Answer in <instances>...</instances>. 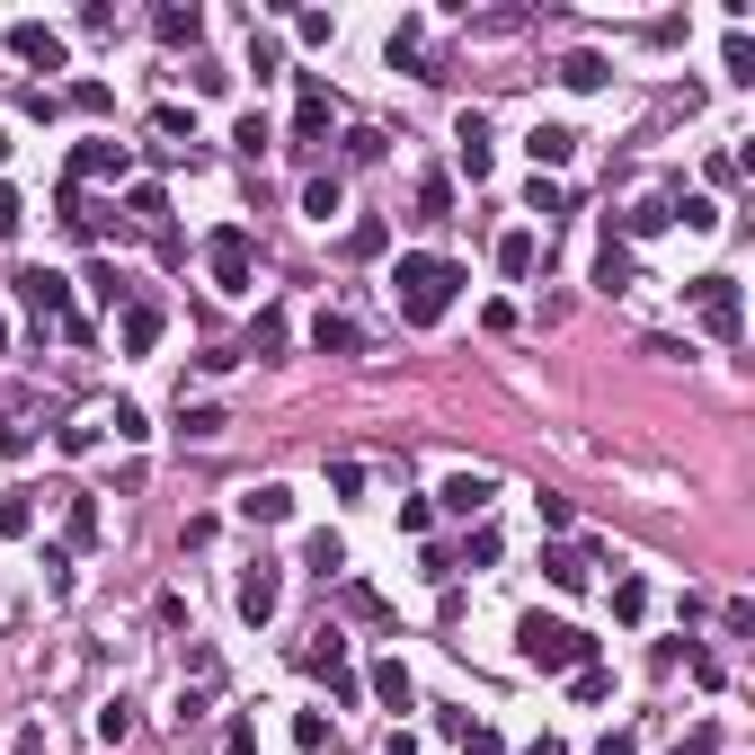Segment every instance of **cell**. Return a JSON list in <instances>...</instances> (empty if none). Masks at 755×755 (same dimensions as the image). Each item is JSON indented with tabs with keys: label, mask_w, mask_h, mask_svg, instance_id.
I'll use <instances>...</instances> for the list:
<instances>
[{
	"label": "cell",
	"mask_w": 755,
	"mask_h": 755,
	"mask_svg": "<svg viewBox=\"0 0 755 755\" xmlns=\"http://www.w3.org/2000/svg\"><path fill=\"white\" fill-rule=\"evenodd\" d=\"M303 569H320V578H338V569H347V552H338V533H311V542H303Z\"/></svg>",
	"instance_id": "d4e9b609"
},
{
	"label": "cell",
	"mask_w": 755,
	"mask_h": 755,
	"mask_svg": "<svg viewBox=\"0 0 755 755\" xmlns=\"http://www.w3.org/2000/svg\"><path fill=\"white\" fill-rule=\"evenodd\" d=\"M338 204H347V196H338V178H329V169H320V178H303V214H311V223H329Z\"/></svg>",
	"instance_id": "7402d4cb"
},
{
	"label": "cell",
	"mask_w": 755,
	"mask_h": 755,
	"mask_svg": "<svg viewBox=\"0 0 755 755\" xmlns=\"http://www.w3.org/2000/svg\"><path fill=\"white\" fill-rule=\"evenodd\" d=\"M453 285H462V267H453V258H427V249H409V258L391 267V303H400L409 329H436L445 303H453Z\"/></svg>",
	"instance_id": "6da1fadb"
},
{
	"label": "cell",
	"mask_w": 755,
	"mask_h": 755,
	"mask_svg": "<svg viewBox=\"0 0 755 755\" xmlns=\"http://www.w3.org/2000/svg\"><path fill=\"white\" fill-rule=\"evenodd\" d=\"M684 294H694V311H703V329L720 338V347H729V338L746 329V303H738V276H694V285H684Z\"/></svg>",
	"instance_id": "277c9868"
},
{
	"label": "cell",
	"mask_w": 755,
	"mask_h": 755,
	"mask_svg": "<svg viewBox=\"0 0 755 755\" xmlns=\"http://www.w3.org/2000/svg\"><path fill=\"white\" fill-rule=\"evenodd\" d=\"M303 666H320V675H347V640H338V632H311Z\"/></svg>",
	"instance_id": "603a6c76"
},
{
	"label": "cell",
	"mask_w": 755,
	"mask_h": 755,
	"mask_svg": "<svg viewBox=\"0 0 755 755\" xmlns=\"http://www.w3.org/2000/svg\"><path fill=\"white\" fill-rule=\"evenodd\" d=\"M232 143H240V152H249V161H258V152H267V143H276V133H267V116H240V133H232Z\"/></svg>",
	"instance_id": "f35d334b"
},
{
	"label": "cell",
	"mask_w": 755,
	"mask_h": 755,
	"mask_svg": "<svg viewBox=\"0 0 755 755\" xmlns=\"http://www.w3.org/2000/svg\"><path fill=\"white\" fill-rule=\"evenodd\" d=\"M453 161H462L471 187L489 178V116H462V125H453Z\"/></svg>",
	"instance_id": "ba28073f"
},
{
	"label": "cell",
	"mask_w": 755,
	"mask_h": 755,
	"mask_svg": "<svg viewBox=\"0 0 755 755\" xmlns=\"http://www.w3.org/2000/svg\"><path fill=\"white\" fill-rule=\"evenodd\" d=\"M524 152H533V169H561V161L578 152V133H569V125H533V133H524Z\"/></svg>",
	"instance_id": "7c38bea8"
},
{
	"label": "cell",
	"mask_w": 755,
	"mask_h": 755,
	"mask_svg": "<svg viewBox=\"0 0 755 755\" xmlns=\"http://www.w3.org/2000/svg\"><path fill=\"white\" fill-rule=\"evenodd\" d=\"M62 542H72V552H90V542H98V498H72V507H62Z\"/></svg>",
	"instance_id": "d6986e66"
},
{
	"label": "cell",
	"mask_w": 755,
	"mask_h": 755,
	"mask_svg": "<svg viewBox=\"0 0 755 755\" xmlns=\"http://www.w3.org/2000/svg\"><path fill=\"white\" fill-rule=\"evenodd\" d=\"M436 498H445V507H453V516L471 524V516H489V498H498V480H489V471H453V480H445Z\"/></svg>",
	"instance_id": "52a82bcc"
},
{
	"label": "cell",
	"mask_w": 755,
	"mask_h": 755,
	"mask_svg": "<svg viewBox=\"0 0 755 755\" xmlns=\"http://www.w3.org/2000/svg\"><path fill=\"white\" fill-rule=\"evenodd\" d=\"M561 81H569V90H604V54H569Z\"/></svg>",
	"instance_id": "4dcf8cb0"
},
{
	"label": "cell",
	"mask_w": 755,
	"mask_h": 755,
	"mask_svg": "<svg viewBox=\"0 0 755 755\" xmlns=\"http://www.w3.org/2000/svg\"><path fill=\"white\" fill-rule=\"evenodd\" d=\"M152 36L161 45H196L204 36V10H152Z\"/></svg>",
	"instance_id": "ac0fdd59"
},
{
	"label": "cell",
	"mask_w": 755,
	"mask_h": 755,
	"mask_svg": "<svg viewBox=\"0 0 755 755\" xmlns=\"http://www.w3.org/2000/svg\"><path fill=\"white\" fill-rule=\"evenodd\" d=\"M0 347H10V320H0Z\"/></svg>",
	"instance_id": "7dc6e473"
},
{
	"label": "cell",
	"mask_w": 755,
	"mask_h": 755,
	"mask_svg": "<svg viewBox=\"0 0 755 755\" xmlns=\"http://www.w3.org/2000/svg\"><path fill=\"white\" fill-rule=\"evenodd\" d=\"M516 649H524V666H595V640L578 623H542V613H524Z\"/></svg>",
	"instance_id": "7a4b0ae2"
},
{
	"label": "cell",
	"mask_w": 755,
	"mask_h": 755,
	"mask_svg": "<svg viewBox=\"0 0 755 755\" xmlns=\"http://www.w3.org/2000/svg\"><path fill=\"white\" fill-rule=\"evenodd\" d=\"M542 569H552V587H561V595H578L595 561H587V552H552V561H542Z\"/></svg>",
	"instance_id": "cb8c5ba5"
},
{
	"label": "cell",
	"mask_w": 755,
	"mask_h": 755,
	"mask_svg": "<svg viewBox=\"0 0 755 755\" xmlns=\"http://www.w3.org/2000/svg\"><path fill=\"white\" fill-rule=\"evenodd\" d=\"M311 347H320V356H356V347H365V329H356L347 311H320V320H311Z\"/></svg>",
	"instance_id": "8fae6325"
},
{
	"label": "cell",
	"mask_w": 755,
	"mask_h": 755,
	"mask_svg": "<svg viewBox=\"0 0 755 755\" xmlns=\"http://www.w3.org/2000/svg\"><path fill=\"white\" fill-rule=\"evenodd\" d=\"M178 427L204 445V436H223V409H178Z\"/></svg>",
	"instance_id": "8d00e7d4"
},
{
	"label": "cell",
	"mask_w": 755,
	"mask_h": 755,
	"mask_svg": "<svg viewBox=\"0 0 755 755\" xmlns=\"http://www.w3.org/2000/svg\"><path fill=\"white\" fill-rule=\"evenodd\" d=\"M445 738H453L462 755H498V746H507V738H498L489 720H445Z\"/></svg>",
	"instance_id": "ffe728a7"
},
{
	"label": "cell",
	"mask_w": 755,
	"mask_h": 755,
	"mask_svg": "<svg viewBox=\"0 0 755 755\" xmlns=\"http://www.w3.org/2000/svg\"><path fill=\"white\" fill-rule=\"evenodd\" d=\"M204 267H214L223 294H249V276H258V240H249V223H223L214 240H204Z\"/></svg>",
	"instance_id": "3957f363"
},
{
	"label": "cell",
	"mask_w": 755,
	"mask_h": 755,
	"mask_svg": "<svg viewBox=\"0 0 755 755\" xmlns=\"http://www.w3.org/2000/svg\"><path fill=\"white\" fill-rule=\"evenodd\" d=\"M374 694H382V711H409V703H418V684H409L400 658H382V666H374Z\"/></svg>",
	"instance_id": "9a60e30c"
},
{
	"label": "cell",
	"mask_w": 755,
	"mask_h": 755,
	"mask_svg": "<svg viewBox=\"0 0 755 755\" xmlns=\"http://www.w3.org/2000/svg\"><path fill=\"white\" fill-rule=\"evenodd\" d=\"M98 738L125 746V738H133V703H107V711H98Z\"/></svg>",
	"instance_id": "d6a6232c"
},
{
	"label": "cell",
	"mask_w": 755,
	"mask_h": 755,
	"mask_svg": "<svg viewBox=\"0 0 755 755\" xmlns=\"http://www.w3.org/2000/svg\"><path fill=\"white\" fill-rule=\"evenodd\" d=\"M595 755H640V738H632V729H604V738H595Z\"/></svg>",
	"instance_id": "ee69618b"
},
{
	"label": "cell",
	"mask_w": 755,
	"mask_h": 755,
	"mask_svg": "<svg viewBox=\"0 0 755 755\" xmlns=\"http://www.w3.org/2000/svg\"><path fill=\"white\" fill-rule=\"evenodd\" d=\"M445 204H453V187H445V178H427V187H418V223H445Z\"/></svg>",
	"instance_id": "e575fe53"
},
{
	"label": "cell",
	"mask_w": 755,
	"mask_h": 755,
	"mask_svg": "<svg viewBox=\"0 0 755 755\" xmlns=\"http://www.w3.org/2000/svg\"><path fill=\"white\" fill-rule=\"evenodd\" d=\"M72 178H125V143H81L72 152Z\"/></svg>",
	"instance_id": "5bb4252c"
},
{
	"label": "cell",
	"mask_w": 755,
	"mask_h": 755,
	"mask_svg": "<svg viewBox=\"0 0 755 755\" xmlns=\"http://www.w3.org/2000/svg\"><path fill=\"white\" fill-rule=\"evenodd\" d=\"M595 285H604V294L640 285V267H632V249H623V240H604V258H595Z\"/></svg>",
	"instance_id": "2e32d148"
},
{
	"label": "cell",
	"mask_w": 755,
	"mask_h": 755,
	"mask_svg": "<svg viewBox=\"0 0 755 755\" xmlns=\"http://www.w3.org/2000/svg\"><path fill=\"white\" fill-rule=\"evenodd\" d=\"M223 755H258V720H232L223 729Z\"/></svg>",
	"instance_id": "7bdbcfd3"
},
{
	"label": "cell",
	"mask_w": 755,
	"mask_h": 755,
	"mask_svg": "<svg viewBox=\"0 0 755 755\" xmlns=\"http://www.w3.org/2000/svg\"><path fill=\"white\" fill-rule=\"evenodd\" d=\"M19 223H27V204H19V187H10V178H0V240H10Z\"/></svg>",
	"instance_id": "60d3db41"
},
{
	"label": "cell",
	"mask_w": 755,
	"mask_h": 755,
	"mask_svg": "<svg viewBox=\"0 0 755 755\" xmlns=\"http://www.w3.org/2000/svg\"><path fill=\"white\" fill-rule=\"evenodd\" d=\"M240 516L249 524H285L294 516V489H285V480H258V489H240Z\"/></svg>",
	"instance_id": "30bf717a"
},
{
	"label": "cell",
	"mask_w": 755,
	"mask_h": 755,
	"mask_svg": "<svg viewBox=\"0 0 755 755\" xmlns=\"http://www.w3.org/2000/svg\"><path fill=\"white\" fill-rule=\"evenodd\" d=\"M524 214H542V223H561V214H569V196H561L552 178H533V187H524Z\"/></svg>",
	"instance_id": "4316f807"
},
{
	"label": "cell",
	"mask_w": 755,
	"mask_h": 755,
	"mask_svg": "<svg viewBox=\"0 0 755 755\" xmlns=\"http://www.w3.org/2000/svg\"><path fill=\"white\" fill-rule=\"evenodd\" d=\"M0 453H10V462H27V453H36V436H27L19 418H0Z\"/></svg>",
	"instance_id": "ab89813d"
},
{
	"label": "cell",
	"mask_w": 755,
	"mask_h": 755,
	"mask_svg": "<svg viewBox=\"0 0 755 755\" xmlns=\"http://www.w3.org/2000/svg\"><path fill=\"white\" fill-rule=\"evenodd\" d=\"M36 533V498H0V542H27Z\"/></svg>",
	"instance_id": "484cf974"
},
{
	"label": "cell",
	"mask_w": 755,
	"mask_h": 755,
	"mask_svg": "<svg viewBox=\"0 0 755 755\" xmlns=\"http://www.w3.org/2000/svg\"><path fill=\"white\" fill-rule=\"evenodd\" d=\"M320 125H329V90L303 72V107H294V143H320Z\"/></svg>",
	"instance_id": "4fadbf2b"
},
{
	"label": "cell",
	"mask_w": 755,
	"mask_h": 755,
	"mask_svg": "<svg viewBox=\"0 0 755 755\" xmlns=\"http://www.w3.org/2000/svg\"><path fill=\"white\" fill-rule=\"evenodd\" d=\"M498 267H507V276H533V267H542V240H533V232H507V240H498Z\"/></svg>",
	"instance_id": "44dd1931"
},
{
	"label": "cell",
	"mask_w": 755,
	"mask_h": 755,
	"mask_svg": "<svg viewBox=\"0 0 755 755\" xmlns=\"http://www.w3.org/2000/svg\"><path fill=\"white\" fill-rule=\"evenodd\" d=\"M294 746H303V755H320V746H329V720H320V711H303V720H294Z\"/></svg>",
	"instance_id": "74e56055"
},
{
	"label": "cell",
	"mask_w": 755,
	"mask_h": 755,
	"mask_svg": "<svg viewBox=\"0 0 755 755\" xmlns=\"http://www.w3.org/2000/svg\"><path fill=\"white\" fill-rule=\"evenodd\" d=\"M10 54H19V62H45V72H62V36H54L45 19H19V27H10Z\"/></svg>",
	"instance_id": "9c48e42d"
},
{
	"label": "cell",
	"mask_w": 755,
	"mask_h": 755,
	"mask_svg": "<svg viewBox=\"0 0 755 755\" xmlns=\"http://www.w3.org/2000/svg\"><path fill=\"white\" fill-rule=\"evenodd\" d=\"M10 285H19V303H27L36 320H72V285H62L54 267H19Z\"/></svg>",
	"instance_id": "5b68a950"
},
{
	"label": "cell",
	"mask_w": 755,
	"mask_h": 755,
	"mask_svg": "<svg viewBox=\"0 0 755 755\" xmlns=\"http://www.w3.org/2000/svg\"><path fill=\"white\" fill-rule=\"evenodd\" d=\"M72 107H81V116H107L116 90H107V81H72Z\"/></svg>",
	"instance_id": "1f68e13d"
},
{
	"label": "cell",
	"mask_w": 755,
	"mask_h": 755,
	"mask_svg": "<svg viewBox=\"0 0 755 755\" xmlns=\"http://www.w3.org/2000/svg\"><path fill=\"white\" fill-rule=\"evenodd\" d=\"M524 755H569V746H561V738H533V746H524Z\"/></svg>",
	"instance_id": "f6af8a7d"
},
{
	"label": "cell",
	"mask_w": 755,
	"mask_h": 755,
	"mask_svg": "<svg viewBox=\"0 0 755 755\" xmlns=\"http://www.w3.org/2000/svg\"><path fill=\"white\" fill-rule=\"evenodd\" d=\"M684 232H720V204L711 196H684Z\"/></svg>",
	"instance_id": "d590c367"
},
{
	"label": "cell",
	"mask_w": 755,
	"mask_h": 755,
	"mask_svg": "<svg viewBox=\"0 0 755 755\" xmlns=\"http://www.w3.org/2000/svg\"><path fill=\"white\" fill-rule=\"evenodd\" d=\"M98 427H116L125 445H143V436H152V418H143V409H133V400H116V409H107V418H98Z\"/></svg>",
	"instance_id": "f1b7e54d"
},
{
	"label": "cell",
	"mask_w": 755,
	"mask_h": 755,
	"mask_svg": "<svg viewBox=\"0 0 755 755\" xmlns=\"http://www.w3.org/2000/svg\"><path fill=\"white\" fill-rule=\"evenodd\" d=\"M125 214H133V223H152V232H161V223H169V196H161V187H133V196H125Z\"/></svg>",
	"instance_id": "83f0119b"
},
{
	"label": "cell",
	"mask_w": 755,
	"mask_h": 755,
	"mask_svg": "<svg viewBox=\"0 0 755 755\" xmlns=\"http://www.w3.org/2000/svg\"><path fill=\"white\" fill-rule=\"evenodd\" d=\"M658 223H675V214H666V204H632V214H613V232H632V240H649Z\"/></svg>",
	"instance_id": "f546056e"
},
{
	"label": "cell",
	"mask_w": 755,
	"mask_h": 755,
	"mask_svg": "<svg viewBox=\"0 0 755 755\" xmlns=\"http://www.w3.org/2000/svg\"><path fill=\"white\" fill-rule=\"evenodd\" d=\"M152 347H161V311L133 303V311H125V356H152Z\"/></svg>",
	"instance_id": "e0dca14e"
},
{
	"label": "cell",
	"mask_w": 755,
	"mask_h": 755,
	"mask_svg": "<svg viewBox=\"0 0 755 755\" xmlns=\"http://www.w3.org/2000/svg\"><path fill=\"white\" fill-rule=\"evenodd\" d=\"M382 240H391L382 223H356V232H347V249H356V258H382Z\"/></svg>",
	"instance_id": "b9f144b4"
},
{
	"label": "cell",
	"mask_w": 755,
	"mask_h": 755,
	"mask_svg": "<svg viewBox=\"0 0 755 755\" xmlns=\"http://www.w3.org/2000/svg\"><path fill=\"white\" fill-rule=\"evenodd\" d=\"M675 755H711V738H694V746H675Z\"/></svg>",
	"instance_id": "bcb514c9"
},
{
	"label": "cell",
	"mask_w": 755,
	"mask_h": 755,
	"mask_svg": "<svg viewBox=\"0 0 755 755\" xmlns=\"http://www.w3.org/2000/svg\"><path fill=\"white\" fill-rule=\"evenodd\" d=\"M240 623H276V604H285V578H276V561H258V569H240Z\"/></svg>",
	"instance_id": "8992f818"
},
{
	"label": "cell",
	"mask_w": 755,
	"mask_h": 755,
	"mask_svg": "<svg viewBox=\"0 0 755 755\" xmlns=\"http://www.w3.org/2000/svg\"><path fill=\"white\" fill-rule=\"evenodd\" d=\"M613 613H623V623H640V613H649V587H640V578H623V587H613Z\"/></svg>",
	"instance_id": "836d02e7"
}]
</instances>
